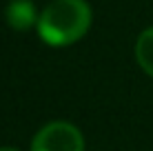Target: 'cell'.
Listing matches in <instances>:
<instances>
[{
	"label": "cell",
	"instance_id": "1",
	"mask_svg": "<svg viewBox=\"0 0 153 151\" xmlns=\"http://www.w3.org/2000/svg\"><path fill=\"white\" fill-rule=\"evenodd\" d=\"M36 27L47 45H73L91 27V7L87 0H51L40 13Z\"/></svg>",
	"mask_w": 153,
	"mask_h": 151
},
{
	"label": "cell",
	"instance_id": "2",
	"mask_svg": "<svg viewBox=\"0 0 153 151\" xmlns=\"http://www.w3.org/2000/svg\"><path fill=\"white\" fill-rule=\"evenodd\" d=\"M31 151H84V138L71 122H49L33 136Z\"/></svg>",
	"mask_w": 153,
	"mask_h": 151
},
{
	"label": "cell",
	"instance_id": "3",
	"mask_svg": "<svg viewBox=\"0 0 153 151\" xmlns=\"http://www.w3.org/2000/svg\"><path fill=\"white\" fill-rule=\"evenodd\" d=\"M4 18L7 25L16 31H27L33 25H38L40 16L36 13V7L31 0H11L4 9Z\"/></svg>",
	"mask_w": 153,
	"mask_h": 151
},
{
	"label": "cell",
	"instance_id": "4",
	"mask_svg": "<svg viewBox=\"0 0 153 151\" xmlns=\"http://www.w3.org/2000/svg\"><path fill=\"white\" fill-rule=\"evenodd\" d=\"M135 58H138V65L144 69V74L153 78V27L140 33L135 42Z\"/></svg>",
	"mask_w": 153,
	"mask_h": 151
},
{
	"label": "cell",
	"instance_id": "5",
	"mask_svg": "<svg viewBox=\"0 0 153 151\" xmlns=\"http://www.w3.org/2000/svg\"><path fill=\"white\" fill-rule=\"evenodd\" d=\"M0 151H18V149H13V147H0Z\"/></svg>",
	"mask_w": 153,
	"mask_h": 151
}]
</instances>
